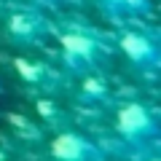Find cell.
Segmentation results:
<instances>
[{"mask_svg":"<svg viewBox=\"0 0 161 161\" xmlns=\"http://www.w3.org/2000/svg\"><path fill=\"white\" fill-rule=\"evenodd\" d=\"M80 97L86 99V102L97 105V102H105V99L110 97V86L105 83V78H99V75H89L86 80H83V86H80Z\"/></svg>","mask_w":161,"mask_h":161,"instance_id":"9","label":"cell"},{"mask_svg":"<svg viewBox=\"0 0 161 161\" xmlns=\"http://www.w3.org/2000/svg\"><path fill=\"white\" fill-rule=\"evenodd\" d=\"M8 124H11V126L16 129V134H22L24 140H38L40 137V129L35 126L30 118H24V115H19V113L8 115Z\"/></svg>","mask_w":161,"mask_h":161,"instance_id":"10","label":"cell"},{"mask_svg":"<svg viewBox=\"0 0 161 161\" xmlns=\"http://www.w3.org/2000/svg\"><path fill=\"white\" fill-rule=\"evenodd\" d=\"M40 3H54V0H40Z\"/></svg>","mask_w":161,"mask_h":161,"instance_id":"12","label":"cell"},{"mask_svg":"<svg viewBox=\"0 0 161 161\" xmlns=\"http://www.w3.org/2000/svg\"><path fill=\"white\" fill-rule=\"evenodd\" d=\"M48 22L40 14L35 11H16L8 16L6 22V35L8 40H14V43H19V46H32V43H38V40H43L48 35Z\"/></svg>","mask_w":161,"mask_h":161,"instance_id":"5","label":"cell"},{"mask_svg":"<svg viewBox=\"0 0 161 161\" xmlns=\"http://www.w3.org/2000/svg\"><path fill=\"white\" fill-rule=\"evenodd\" d=\"M59 51L62 62L67 70L83 75V73H97L102 64V43L86 30H67L59 35Z\"/></svg>","mask_w":161,"mask_h":161,"instance_id":"1","label":"cell"},{"mask_svg":"<svg viewBox=\"0 0 161 161\" xmlns=\"http://www.w3.org/2000/svg\"><path fill=\"white\" fill-rule=\"evenodd\" d=\"M153 161H156V158H153Z\"/></svg>","mask_w":161,"mask_h":161,"instance_id":"13","label":"cell"},{"mask_svg":"<svg viewBox=\"0 0 161 161\" xmlns=\"http://www.w3.org/2000/svg\"><path fill=\"white\" fill-rule=\"evenodd\" d=\"M115 132L129 145H145L158 134V121L145 102H124L115 113Z\"/></svg>","mask_w":161,"mask_h":161,"instance_id":"2","label":"cell"},{"mask_svg":"<svg viewBox=\"0 0 161 161\" xmlns=\"http://www.w3.org/2000/svg\"><path fill=\"white\" fill-rule=\"evenodd\" d=\"M51 158L54 161H105V156L89 137L73 132V129H59L51 140Z\"/></svg>","mask_w":161,"mask_h":161,"instance_id":"4","label":"cell"},{"mask_svg":"<svg viewBox=\"0 0 161 161\" xmlns=\"http://www.w3.org/2000/svg\"><path fill=\"white\" fill-rule=\"evenodd\" d=\"M35 110H38V115L43 118L46 126L57 129V132H59V129H70V113H67V110H62L57 102L40 97V99H35Z\"/></svg>","mask_w":161,"mask_h":161,"instance_id":"8","label":"cell"},{"mask_svg":"<svg viewBox=\"0 0 161 161\" xmlns=\"http://www.w3.org/2000/svg\"><path fill=\"white\" fill-rule=\"evenodd\" d=\"M0 161H8V153H6L3 148H0Z\"/></svg>","mask_w":161,"mask_h":161,"instance_id":"11","label":"cell"},{"mask_svg":"<svg viewBox=\"0 0 161 161\" xmlns=\"http://www.w3.org/2000/svg\"><path fill=\"white\" fill-rule=\"evenodd\" d=\"M97 6L113 22L140 19V16H148L150 14V0H97Z\"/></svg>","mask_w":161,"mask_h":161,"instance_id":"7","label":"cell"},{"mask_svg":"<svg viewBox=\"0 0 161 161\" xmlns=\"http://www.w3.org/2000/svg\"><path fill=\"white\" fill-rule=\"evenodd\" d=\"M14 67H16L19 78H22L27 86L38 89V92L51 94L54 89L59 86L57 70H54L51 64H46V62H30V59H22V57H19V59H14Z\"/></svg>","mask_w":161,"mask_h":161,"instance_id":"6","label":"cell"},{"mask_svg":"<svg viewBox=\"0 0 161 161\" xmlns=\"http://www.w3.org/2000/svg\"><path fill=\"white\" fill-rule=\"evenodd\" d=\"M118 48L124 51V57L134 64V67L145 70V73H156L161 67V51L156 46V40L148 38L145 32L137 30H126L118 35Z\"/></svg>","mask_w":161,"mask_h":161,"instance_id":"3","label":"cell"}]
</instances>
